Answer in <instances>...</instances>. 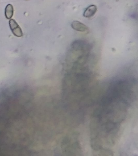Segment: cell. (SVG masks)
<instances>
[{"label":"cell","instance_id":"7a4b0ae2","mask_svg":"<svg viewBox=\"0 0 138 156\" xmlns=\"http://www.w3.org/2000/svg\"><path fill=\"white\" fill-rule=\"evenodd\" d=\"M71 27L75 30L82 32L88 30V28L86 26L78 21H73L71 23Z\"/></svg>","mask_w":138,"mask_h":156},{"label":"cell","instance_id":"6da1fadb","mask_svg":"<svg viewBox=\"0 0 138 156\" xmlns=\"http://www.w3.org/2000/svg\"><path fill=\"white\" fill-rule=\"evenodd\" d=\"M9 22L10 29L14 35L17 37L23 36V33L21 28L14 20L11 19Z\"/></svg>","mask_w":138,"mask_h":156},{"label":"cell","instance_id":"277c9868","mask_svg":"<svg viewBox=\"0 0 138 156\" xmlns=\"http://www.w3.org/2000/svg\"><path fill=\"white\" fill-rule=\"evenodd\" d=\"M14 8L11 4L8 5L6 7L5 15L8 19H11L14 15Z\"/></svg>","mask_w":138,"mask_h":156},{"label":"cell","instance_id":"3957f363","mask_svg":"<svg viewBox=\"0 0 138 156\" xmlns=\"http://www.w3.org/2000/svg\"><path fill=\"white\" fill-rule=\"evenodd\" d=\"M97 11V8L95 5H91L88 7L85 11L83 16L85 18H90L95 15Z\"/></svg>","mask_w":138,"mask_h":156}]
</instances>
